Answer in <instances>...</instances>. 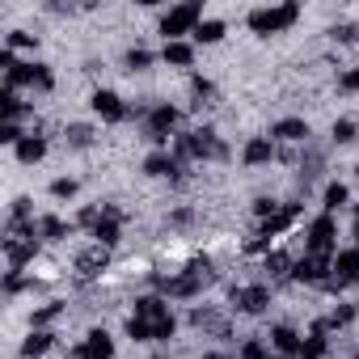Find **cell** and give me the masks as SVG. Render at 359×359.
<instances>
[{
    "mask_svg": "<svg viewBox=\"0 0 359 359\" xmlns=\"http://www.w3.org/2000/svg\"><path fill=\"white\" fill-rule=\"evenodd\" d=\"M355 241H359V220H355Z\"/></svg>",
    "mask_w": 359,
    "mask_h": 359,
    "instance_id": "cell-34",
    "label": "cell"
},
{
    "mask_svg": "<svg viewBox=\"0 0 359 359\" xmlns=\"http://www.w3.org/2000/svg\"><path fill=\"white\" fill-rule=\"evenodd\" d=\"M237 359H266V346H262L258 338H250V342L241 346V355H237Z\"/></svg>",
    "mask_w": 359,
    "mask_h": 359,
    "instance_id": "cell-27",
    "label": "cell"
},
{
    "mask_svg": "<svg viewBox=\"0 0 359 359\" xmlns=\"http://www.w3.org/2000/svg\"><path fill=\"white\" fill-rule=\"evenodd\" d=\"M173 127H177V110H173V106L165 102V106H152V110H148V123H144V135L161 144V140H169V131H173Z\"/></svg>",
    "mask_w": 359,
    "mask_h": 359,
    "instance_id": "cell-4",
    "label": "cell"
},
{
    "mask_svg": "<svg viewBox=\"0 0 359 359\" xmlns=\"http://www.w3.org/2000/svg\"><path fill=\"white\" fill-rule=\"evenodd\" d=\"M321 355H325V334L313 330V334L304 338V346H300V359H321Z\"/></svg>",
    "mask_w": 359,
    "mask_h": 359,
    "instance_id": "cell-18",
    "label": "cell"
},
{
    "mask_svg": "<svg viewBox=\"0 0 359 359\" xmlns=\"http://www.w3.org/2000/svg\"><path fill=\"white\" fill-rule=\"evenodd\" d=\"M93 110H97L102 118H110V123H123V118H127L123 97H118V93H110V89H97V93H93Z\"/></svg>",
    "mask_w": 359,
    "mask_h": 359,
    "instance_id": "cell-9",
    "label": "cell"
},
{
    "mask_svg": "<svg viewBox=\"0 0 359 359\" xmlns=\"http://www.w3.org/2000/svg\"><path fill=\"white\" fill-rule=\"evenodd\" d=\"M135 317H144V321H165V317H173V313H169V304H165L161 296H140V300H135Z\"/></svg>",
    "mask_w": 359,
    "mask_h": 359,
    "instance_id": "cell-11",
    "label": "cell"
},
{
    "mask_svg": "<svg viewBox=\"0 0 359 359\" xmlns=\"http://www.w3.org/2000/svg\"><path fill=\"white\" fill-rule=\"evenodd\" d=\"M334 140H338V144H351V140H355V123H351V118H338V123H334Z\"/></svg>",
    "mask_w": 359,
    "mask_h": 359,
    "instance_id": "cell-23",
    "label": "cell"
},
{
    "mask_svg": "<svg viewBox=\"0 0 359 359\" xmlns=\"http://www.w3.org/2000/svg\"><path fill=\"white\" fill-rule=\"evenodd\" d=\"M110 355H114V342H110L106 330H93V334L72 351V359H110Z\"/></svg>",
    "mask_w": 359,
    "mask_h": 359,
    "instance_id": "cell-7",
    "label": "cell"
},
{
    "mask_svg": "<svg viewBox=\"0 0 359 359\" xmlns=\"http://www.w3.org/2000/svg\"><path fill=\"white\" fill-rule=\"evenodd\" d=\"M338 89H342V93H359V68H351V72H342V81H338Z\"/></svg>",
    "mask_w": 359,
    "mask_h": 359,
    "instance_id": "cell-30",
    "label": "cell"
},
{
    "mask_svg": "<svg viewBox=\"0 0 359 359\" xmlns=\"http://www.w3.org/2000/svg\"><path fill=\"white\" fill-rule=\"evenodd\" d=\"M161 60L173 64V68H191V64H195V47H191V43H165Z\"/></svg>",
    "mask_w": 359,
    "mask_h": 359,
    "instance_id": "cell-12",
    "label": "cell"
},
{
    "mask_svg": "<svg viewBox=\"0 0 359 359\" xmlns=\"http://www.w3.org/2000/svg\"><path fill=\"white\" fill-rule=\"evenodd\" d=\"M355 279H359V245H355V250H338V254H334L330 287H342V283H355Z\"/></svg>",
    "mask_w": 359,
    "mask_h": 359,
    "instance_id": "cell-6",
    "label": "cell"
},
{
    "mask_svg": "<svg viewBox=\"0 0 359 359\" xmlns=\"http://www.w3.org/2000/svg\"><path fill=\"white\" fill-rule=\"evenodd\" d=\"M47 346H51V334H30L26 338V355H43Z\"/></svg>",
    "mask_w": 359,
    "mask_h": 359,
    "instance_id": "cell-25",
    "label": "cell"
},
{
    "mask_svg": "<svg viewBox=\"0 0 359 359\" xmlns=\"http://www.w3.org/2000/svg\"><path fill=\"white\" fill-rule=\"evenodd\" d=\"M266 359H292V355H266Z\"/></svg>",
    "mask_w": 359,
    "mask_h": 359,
    "instance_id": "cell-33",
    "label": "cell"
},
{
    "mask_svg": "<svg viewBox=\"0 0 359 359\" xmlns=\"http://www.w3.org/2000/svg\"><path fill=\"white\" fill-rule=\"evenodd\" d=\"M43 152H47V140H43V135H26V140L18 144V161H22V165L43 161Z\"/></svg>",
    "mask_w": 359,
    "mask_h": 359,
    "instance_id": "cell-16",
    "label": "cell"
},
{
    "mask_svg": "<svg viewBox=\"0 0 359 359\" xmlns=\"http://www.w3.org/2000/svg\"><path fill=\"white\" fill-rule=\"evenodd\" d=\"M220 39H224V22H199L195 43H220Z\"/></svg>",
    "mask_w": 359,
    "mask_h": 359,
    "instance_id": "cell-19",
    "label": "cell"
},
{
    "mask_svg": "<svg viewBox=\"0 0 359 359\" xmlns=\"http://www.w3.org/2000/svg\"><path fill=\"white\" fill-rule=\"evenodd\" d=\"M346 195H351V191H346L342 182H330V187H325V208H330V212H338V208L346 203Z\"/></svg>",
    "mask_w": 359,
    "mask_h": 359,
    "instance_id": "cell-21",
    "label": "cell"
},
{
    "mask_svg": "<svg viewBox=\"0 0 359 359\" xmlns=\"http://www.w3.org/2000/svg\"><path fill=\"white\" fill-rule=\"evenodd\" d=\"M275 135L287 140V144H300V140H309V123L304 118H279L275 123Z\"/></svg>",
    "mask_w": 359,
    "mask_h": 359,
    "instance_id": "cell-15",
    "label": "cell"
},
{
    "mask_svg": "<svg viewBox=\"0 0 359 359\" xmlns=\"http://www.w3.org/2000/svg\"><path fill=\"white\" fill-rule=\"evenodd\" d=\"M148 64H152V51H144V47H131V51H127V68H131V72H144Z\"/></svg>",
    "mask_w": 359,
    "mask_h": 359,
    "instance_id": "cell-22",
    "label": "cell"
},
{
    "mask_svg": "<svg viewBox=\"0 0 359 359\" xmlns=\"http://www.w3.org/2000/svg\"><path fill=\"white\" fill-rule=\"evenodd\" d=\"M51 195L55 199H72L76 195V182H72V177H60V182H51Z\"/></svg>",
    "mask_w": 359,
    "mask_h": 359,
    "instance_id": "cell-26",
    "label": "cell"
},
{
    "mask_svg": "<svg viewBox=\"0 0 359 359\" xmlns=\"http://www.w3.org/2000/svg\"><path fill=\"white\" fill-rule=\"evenodd\" d=\"M334 237H338V229H334V216H317V220L309 224V237H304V245H309V254H325V258H330V250H334Z\"/></svg>",
    "mask_w": 359,
    "mask_h": 359,
    "instance_id": "cell-3",
    "label": "cell"
},
{
    "mask_svg": "<svg viewBox=\"0 0 359 359\" xmlns=\"http://www.w3.org/2000/svg\"><path fill=\"white\" fill-rule=\"evenodd\" d=\"M106 262H110L106 245H93L89 254H81V258H76V271H81V275H102V271H106Z\"/></svg>",
    "mask_w": 359,
    "mask_h": 359,
    "instance_id": "cell-13",
    "label": "cell"
},
{
    "mask_svg": "<svg viewBox=\"0 0 359 359\" xmlns=\"http://www.w3.org/2000/svg\"><path fill=\"white\" fill-rule=\"evenodd\" d=\"M233 304H237L241 313H262V309L271 304V287H262V283H258V287H237V292H233Z\"/></svg>",
    "mask_w": 359,
    "mask_h": 359,
    "instance_id": "cell-8",
    "label": "cell"
},
{
    "mask_svg": "<svg viewBox=\"0 0 359 359\" xmlns=\"http://www.w3.org/2000/svg\"><path fill=\"white\" fill-rule=\"evenodd\" d=\"M241 161H245V165H266V161H275V144H271L266 135H254V140L245 144Z\"/></svg>",
    "mask_w": 359,
    "mask_h": 359,
    "instance_id": "cell-10",
    "label": "cell"
},
{
    "mask_svg": "<svg viewBox=\"0 0 359 359\" xmlns=\"http://www.w3.org/2000/svg\"><path fill=\"white\" fill-rule=\"evenodd\" d=\"M287 266H292V258H287V254H271V258H266V271H271V275H283Z\"/></svg>",
    "mask_w": 359,
    "mask_h": 359,
    "instance_id": "cell-28",
    "label": "cell"
},
{
    "mask_svg": "<svg viewBox=\"0 0 359 359\" xmlns=\"http://www.w3.org/2000/svg\"><path fill=\"white\" fill-rule=\"evenodd\" d=\"M296 18H300V9H296V5H279V9H254V13H250V30H254V34H279V30H287Z\"/></svg>",
    "mask_w": 359,
    "mask_h": 359,
    "instance_id": "cell-2",
    "label": "cell"
},
{
    "mask_svg": "<svg viewBox=\"0 0 359 359\" xmlns=\"http://www.w3.org/2000/svg\"><path fill=\"white\" fill-rule=\"evenodd\" d=\"M0 140H5V144H22L26 135H22V127H18V123H5V131H0Z\"/></svg>",
    "mask_w": 359,
    "mask_h": 359,
    "instance_id": "cell-31",
    "label": "cell"
},
{
    "mask_svg": "<svg viewBox=\"0 0 359 359\" xmlns=\"http://www.w3.org/2000/svg\"><path fill=\"white\" fill-rule=\"evenodd\" d=\"M271 342H275V351H283V355H300V346H304L292 325H275V330H271Z\"/></svg>",
    "mask_w": 359,
    "mask_h": 359,
    "instance_id": "cell-14",
    "label": "cell"
},
{
    "mask_svg": "<svg viewBox=\"0 0 359 359\" xmlns=\"http://www.w3.org/2000/svg\"><path fill=\"white\" fill-rule=\"evenodd\" d=\"M68 144H72V148H89V144H93V131H89V127H72V131H68Z\"/></svg>",
    "mask_w": 359,
    "mask_h": 359,
    "instance_id": "cell-24",
    "label": "cell"
},
{
    "mask_svg": "<svg viewBox=\"0 0 359 359\" xmlns=\"http://www.w3.org/2000/svg\"><path fill=\"white\" fill-rule=\"evenodd\" d=\"M177 169H182V165H177L173 156H165V152H152V156L144 161V173H148V177H165V173H177Z\"/></svg>",
    "mask_w": 359,
    "mask_h": 359,
    "instance_id": "cell-17",
    "label": "cell"
},
{
    "mask_svg": "<svg viewBox=\"0 0 359 359\" xmlns=\"http://www.w3.org/2000/svg\"><path fill=\"white\" fill-rule=\"evenodd\" d=\"M39 233H43L47 241H60V237H68L64 220H55V216H43V220H39Z\"/></svg>",
    "mask_w": 359,
    "mask_h": 359,
    "instance_id": "cell-20",
    "label": "cell"
},
{
    "mask_svg": "<svg viewBox=\"0 0 359 359\" xmlns=\"http://www.w3.org/2000/svg\"><path fill=\"white\" fill-rule=\"evenodd\" d=\"M199 18H203V5H177V9H169L165 18H161V34L169 39V43H177V34H195L199 30Z\"/></svg>",
    "mask_w": 359,
    "mask_h": 359,
    "instance_id": "cell-1",
    "label": "cell"
},
{
    "mask_svg": "<svg viewBox=\"0 0 359 359\" xmlns=\"http://www.w3.org/2000/svg\"><path fill=\"white\" fill-rule=\"evenodd\" d=\"M330 271H334V262H330L325 254H304V258L292 266V275L304 279V283H330Z\"/></svg>",
    "mask_w": 359,
    "mask_h": 359,
    "instance_id": "cell-5",
    "label": "cell"
},
{
    "mask_svg": "<svg viewBox=\"0 0 359 359\" xmlns=\"http://www.w3.org/2000/svg\"><path fill=\"white\" fill-rule=\"evenodd\" d=\"M60 313H64V304H47V309H39V313H34V325H47V321H55Z\"/></svg>",
    "mask_w": 359,
    "mask_h": 359,
    "instance_id": "cell-29",
    "label": "cell"
},
{
    "mask_svg": "<svg viewBox=\"0 0 359 359\" xmlns=\"http://www.w3.org/2000/svg\"><path fill=\"white\" fill-rule=\"evenodd\" d=\"M34 43H39V39L26 34V30H13V34H9V47H34Z\"/></svg>",
    "mask_w": 359,
    "mask_h": 359,
    "instance_id": "cell-32",
    "label": "cell"
}]
</instances>
